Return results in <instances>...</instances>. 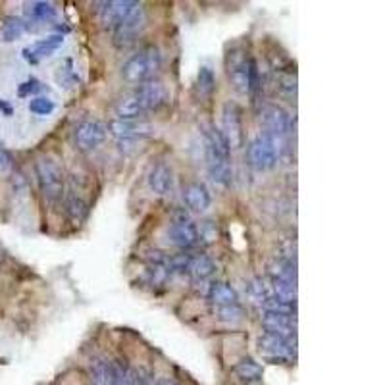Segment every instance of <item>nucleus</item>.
I'll use <instances>...</instances> for the list:
<instances>
[{"mask_svg":"<svg viewBox=\"0 0 385 385\" xmlns=\"http://www.w3.org/2000/svg\"><path fill=\"white\" fill-rule=\"evenodd\" d=\"M197 231H199V241L200 239H207L208 243H212L218 237V228H216L214 221H202L200 228H197Z\"/></svg>","mask_w":385,"mask_h":385,"instance_id":"nucleus-34","label":"nucleus"},{"mask_svg":"<svg viewBox=\"0 0 385 385\" xmlns=\"http://www.w3.org/2000/svg\"><path fill=\"white\" fill-rule=\"evenodd\" d=\"M214 316L226 324H239L245 318V310L241 305H226V307H216Z\"/></svg>","mask_w":385,"mask_h":385,"instance_id":"nucleus-28","label":"nucleus"},{"mask_svg":"<svg viewBox=\"0 0 385 385\" xmlns=\"http://www.w3.org/2000/svg\"><path fill=\"white\" fill-rule=\"evenodd\" d=\"M183 200H185L187 208L191 212H197V214H202L207 212L210 204H212V197H210V191L207 189L204 183L200 181H192L183 189Z\"/></svg>","mask_w":385,"mask_h":385,"instance_id":"nucleus-17","label":"nucleus"},{"mask_svg":"<svg viewBox=\"0 0 385 385\" xmlns=\"http://www.w3.org/2000/svg\"><path fill=\"white\" fill-rule=\"evenodd\" d=\"M87 212H89V207L87 202L79 199V197H70L68 199V214L72 216L73 221H83L87 218Z\"/></svg>","mask_w":385,"mask_h":385,"instance_id":"nucleus-31","label":"nucleus"},{"mask_svg":"<svg viewBox=\"0 0 385 385\" xmlns=\"http://www.w3.org/2000/svg\"><path fill=\"white\" fill-rule=\"evenodd\" d=\"M0 110H2V112H4L6 116L12 114V106H10V104H6L4 100H0Z\"/></svg>","mask_w":385,"mask_h":385,"instance_id":"nucleus-38","label":"nucleus"},{"mask_svg":"<svg viewBox=\"0 0 385 385\" xmlns=\"http://www.w3.org/2000/svg\"><path fill=\"white\" fill-rule=\"evenodd\" d=\"M250 299L255 300L257 305H264L266 300L270 299V286H266L262 279H252V283L249 286Z\"/></svg>","mask_w":385,"mask_h":385,"instance_id":"nucleus-30","label":"nucleus"},{"mask_svg":"<svg viewBox=\"0 0 385 385\" xmlns=\"http://www.w3.org/2000/svg\"><path fill=\"white\" fill-rule=\"evenodd\" d=\"M106 129L120 143L128 145L131 141H137L139 137L147 135L150 128L147 123H137L135 120H112L108 123Z\"/></svg>","mask_w":385,"mask_h":385,"instance_id":"nucleus-15","label":"nucleus"},{"mask_svg":"<svg viewBox=\"0 0 385 385\" xmlns=\"http://www.w3.org/2000/svg\"><path fill=\"white\" fill-rule=\"evenodd\" d=\"M160 385H181V384H178V381H171V379H166V381H162Z\"/></svg>","mask_w":385,"mask_h":385,"instance_id":"nucleus-39","label":"nucleus"},{"mask_svg":"<svg viewBox=\"0 0 385 385\" xmlns=\"http://www.w3.org/2000/svg\"><path fill=\"white\" fill-rule=\"evenodd\" d=\"M197 89H199L200 97H210V94L214 93L216 89V78L214 72L207 68V66H202L199 72V78H197Z\"/></svg>","mask_w":385,"mask_h":385,"instance_id":"nucleus-29","label":"nucleus"},{"mask_svg":"<svg viewBox=\"0 0 385 385\" xmlns=\"http://www.w3.org/2000/svg\"><path fill=\"white\" fill-rule=\"evenodd\" d=\"M64 43V37L62 35H52L49 39H43V41H39V43L31 44L28 49H23V58L31 62V64H37V62H41L43 58L50 56L54 50H58Z\"/></svg>","mask_w":385,"mask_h":385,"instance_id":"nucleus-19","label":"nucleus"},{"mask_svg":"<svg viewBox=\"0 0 385 385\" xmlns=\"http://www.w3.org/2000/svg\"><path fill=\"white\" fill-rule=\"evenodd\" d=\"M149 278H150V283H152L154 287L164 286L166 279L170 278L168 264H150L149 266Z\"/></svg>","mask_w":385,"mask_h":385,"instance_id":"nucleus-33","label":"nucleus"},{"mask_svg":"<svg viewBox=\"0 0 385 385\" xmlns=\"http://www.w3.org/2000/svg\"><path fill=\"white\" fill-rule=\"evenodd\" d=\"M189 274L197 281H204V279L212 278L216 274V262L207 255H200V257H192L191 264H189Z\"/></svg>","mask_w":385,"mask_h":385,"instance_id":"nucleus-22","label":"nucleus"},{"mask_svg":"<svg viewBox=\"0 0 385 385\" xmlns=\"http://www.w3.org/2000/svg\"><path fill=\"white\" fill-rule=\"evenodd\" d=\"M260 322L264 326L266 334L286 337V339H291L295 336V329H297L291 312H283V310H264Z\"/></svg>","mask_w":385,"mask_h":385,"instance_id":"nucleus-11","label":"nucleus"},{"mask_svg":"<svg viewBox=\"0 0 385 385\" xmlns=\"http://www.w3.org/2000/svg\"><path fill=\"white\" fill-rule=\"evenodd\" d=\"M54 102L50 99H47V97H37V99H33L31 102H29V110L33 112V114L37 116H49L54 112Z\"/></svg>","mask_w":385,"mask_h":385,"instance_id":"nucleus-32","label":"nucleus"},{"mask_svg":"<svg viewBox=\"0 0 385 385\" xmlns=\"http://www.w3.org/2000/svg\"><path fill=\"white\" fill-rule=\"evenodd\" d=\"M116 116H118V120H137L139 116L143 114V110H141V104H139V100L133 93L123 94L118 102H116Z\"/></svg>","mask_w":385,"mask_h":385,"instance_id":"nucleus-21","label":"nucleus"},{"mask_svg":"<svg viewBox=\"0 0 385 385\" xmlns=\"http://www.w3.org/2000/svg\"><path fill=\"white\" fill-rule=\"evenodd\" d=\"M258 347H260V353H264L266 357L276 358V360L295 358V343L291 339H286V337L264 334L258 339Z\"/></svg>","mask_w":385,"mask_h":385,"instance_id":"nucleus-13","label":"nucleus"},{"mask_svg":"<svg viewBox=\"0 0 385 385\" xmlns=\"http://www.w3.org/2000/svg\"><path fill=\"white\" fill-rule=\"evenodd\" d=\"M279 87L286 89L289 94H295V91H297V78H295L293 73L281 75V78H279Z\"/></svg>","mask_w":385,"mask_h":385,"instance_id":"nucleus-37","label":"nucleus"},{"mask_svg":"<svg viewBox=\"0 0 385 385\" xmlns=\"http://www.w3.org/2000/svg\"><path fill=\"white\" fill-rule=\"evenodd\" d=\"M221 135L228 141L229 150L241 149L245 145V128H243L241 108L236 102H226L221 112Z\"/></svg>","mask_w":385,"mask_h":385,"instance_id":"nucleus-6","label":"nucleus"},{"mask_svg":"<svg viewBox=\"0 0 385 385\" xmlns=\"http://www.w3.org/2000/svg\"><path fill=\"white\" fill-rule=\"evenodd\" d=\"M41 91V83L37 81V79H29V81H25V83H22L20 85V89H18V94L20 97H29V94H35Z\"/></svg>","mask_w":385,"mask_h":385,"instance_id":"nucleus-36","label":"nucleus"},{"mask_svg":"<svg viewBox=\"0 0 385 385\" xmlns=\"http://www.w3.org/2000/svg\"><path fill=\"white\" fill-rule=\"evenodd\" d=\"M28 31V28H25V22L23 20H20V18H6L4 20V23H2V28H0V37L4 39V41H16V39H20V37L23 35Z\"/></svg>","mask_w":385,"mask_h":385,"instance_id":"nucleus-27","label":"nucleus"},{"mask_svg":"<svg viewBox=\"0 0 385 385\" xmlns=\"http://www.w3.org/2000/svg\"><path fill=\"white\" fill-rule=\"evenodd\" d=\"M228 75L231 85L239 93H255L260 89V73H258L257 60L247 52H233L228 60Z\"/></svg>","mask_w":385,"mask_h":385,"instance_id":"nucleus-2","label":"nucleus"},{"mask_svg":"<svg viewBox=\"0 0 385 385\" xmlns=\"http://www.w3.org/2000/svg\"><path fill=\"white\" fill-rule=\"evenodd\" d=\"M208 297H210V300L214 302L216 307L239 305V295H237V291L229 286V283H224V281H216V283H212Z\"/></svg>","mask_w":385,"mask_h":385,"instance_id":"nucleus-20","label":"nucleus"},{"mask_svg":"<svg viewBox=\"0 0 385 385\" xmlns=\"http://www.w3.org/2000/svg\"><path fill=\"white\" fill-rule=\"evenodd\" d=\"M91 376L94 385H133V376L112 360H97L91 366Z\"/></svg>","mask_w":385,"mask_h":385,"instance_id":"nucleus-7","label":"nucleus"},{"mask_svg":"<svg viewBox=\"0 0 385 385\" xmlns=\"http://www.w3.org/2000/svg\"><path fill=\"white\" fill-rule=\"evenodd\" d=\"M35 173L43 197L50 202H56L64 195V171L56 160L43 157L37 160Z\"/></svg>","mask_w":385,"mask_h":385,"instance_id":"nucleus-4","label":"nucleus"},{"mask_svg":"<svg viewBox=\"0 0 385 385\" xmlns=\"http://www.w3.org/2000/svg\"><path fill=\"white\" fill-rule=\"evenodd\" d=\"M168 239L171 245H176L179 249H191L199 243V231L197 226L189 220H179L171 224L168 229Z\"/></svg>","mask_w":385,"mask_h":385,"instance_id":"nucleus-16","label":"nucleus"},{"mask_svg":"<svg viewBox=\"0 0 385 385\" xmlns=\"http://www.w3.org/2000/svg\"><path fill=\"white\" fill-rule=\"evenodd\" d=\"M108 129L104 123H100L97 120H87L83 123H79L75 129V145L81 150H93L99 145L104 143L106 139Z\"/></svg>","mask_w":385,"mask_h":385,"instance_id":"nucleus-12","label":"nucleus"},{"mask_svg":"<svg viewBox=\"0 0 385 385\" xmlns=\"http://www.w3.org/2000/svg\"><path fill=\"white\" fill-rule=\"evenodd\" d=\"M236 376L243 381H257L262 378V366L255 362L252 358H243L236 366Z\"/></svg>","mask_w":385,"mask_h":385,"instance_id":"nucleus-25","label":"nucleus"},{"mask_svg":"<svg viewBox=\"0 0 385 385\" xmlns=\"http://www.w3.org/2000/svg\"><path fill=\"white\" fill-rule=\"evenodd\" d=\"M99 6L100 22L108 28H116L123 20H128L129 16L135 14L141 4L133 0H110V2H100Z\"/></svg>","mask_w":385,"mask_h":385,"instance_id":"nucleus-8","label":"nucleus"},{"mask_svg":"<svg viewBox=\"0 0 385 385\" xmlns=\"http://www.w3.org/2000/svg\"><path fill=\"white\" fill-rule=\"evenodd\" d=\"M133 94L139 100L141 104V110L143 112H152V110H158V108L164 104L168 100V91H166V85L158 79H149L141 85H137V89L133 91Z\"/></svg>","mask_w":385,"mask_h":385,"instance_id":"nucleus-9","label":"nucleus"},{"mask_svg":"<svg viewBox=\"0 0 385 385\" xmlns=\"http://www.w3.org/2000/svg\"><path fill=\"white\" fill-rule=\"evenodd\" d=\"M28 16L33 20V22H52L54 16H56V8L52 2H31L25 8Z\"/></svg>","mask_w":385,"mask_h":385,"instance_id":"nucleus-24","label":"nucleus"},{"mask_svg":"<svg viewBox=\"0 0 385 385\" xmlns=\"http://www.w3.org/2000/svg\"><path fill=\"white\" fill-rule=\"evenodd\" d=\"M260 121L264 126V133L271 137H278V139H283L289 133V129H291L289 114L278 104H266L262 108V112H260Z\"/></svg>","mask_w":385,"mask_h":385,"instance_id":"nucleus-10","label":"nucleus"},{"mask_svg":"<svg viewBox=\"0 0 385 385\" xmlns=\"http://www.w3.org/2000/svg\"><path fill=\"white\" fill-rule=\"evenodd\" d=\"M12 170H14V158L8 150L0 147V176H8L12 173Z\"/></svg>","mask_w":385,"mask_h":385,"instance_id":"nucleus-35","label":"nucleus"},{"mask_svg":"<svg viewBox=\"0 0 385 385\" xmlns=\"http://www.w3.org/2000/svg\"><path fill=\"white\" fill-rule=\"evenodd\" d=\"M279 149H281V139L268 135V133H260L257 139L250 141L249 149H247L250 168H255L257 171L271 170L278 164Z\"/></svg>","mask_w":385,"mask_h":385,"instance_id":"nucleus-5","label":"nucleus"},{"mask_svg":"<svg viewBox=\"0 0 385 385\" xmlns=\"http://www.w3.org/2000/svg\"><path fill=\"white\" fill-rule=\"evenodd\" d=\"M145 23H147V16H145V10L143 6H141L139 10H137L135 14H131L128 20H123L120 25H116L114 28L116 43H120V44L133 43L137 37L141 35Z\"/></svg>","mask_w":385,"mask_h":385,"instance_id":"nucleus-14","label":"nucleus"},{"mask_svg":"<svg viewBox=\"0 0 385 385\" xmlns=\"http://www.w3.org/2000/svg\"><path fill=\"white\" fill-rule=\"evenodd\" d=\"M271 279H279V281H291L295 283L297 279V271H295V264L291 260H274L270 264Z\"/></svg>","mask_w":385,"mask_h":385,"instance_id":"nucleus-26","label":"nucleus"},{"mask_svg":"<svg viewBox=\"0 0 385 385\" xmlns=\"http://www.w3.org/2000/svg\"><path fill=\"white\" fill-rule=\"evenodd\" d=\"M162 66V54L157 47H147L139 50L137 54L129 58L128 62L121 68V78L131 85H141L145 81L152 79V75L158 72Z\"/></svg>","mask_w":385,"mask_h":385,"instance_id":"nucleus-3","label":"nucleus"},{"mask_svg":"<svg viewBox=\"0 0 385 385\" xmlns=\"http://www.w3.org/2000/svg\"><path fill=\"white\" fill-rule=\"evenodd\" d=\"M149 187L150 191L157 192L160 197L170 195L173 189V170L170 164L166 162H158L152 166V170L149 173Z\"/></svg>","mask_w":385,"mask_h":385,"instance_id":"nucleus-18","label":"nucleus"},{"mask_svg":"<svg viewBox=\"0 0 385 385\" xmlns=\"http://www.w3.org/2000/svg\"><path fill=\"white\" fill-rule=\"evenodd\" d=\"M271 297L279 300L281 305L286 307H293L295 300H297V286L291 281H279V279H271L270 286Z\"/></svg>","mask_w":385,"mask_h":385,"instance_id":"nucleus-23","label":"nucleus"},{"mask_svg":"<svg viewBox=\"0 0 385 385\" xmlns=\"http://www.w3.org/2000/svg\"><path fill=\"white\" fill-rule=\"evenodd\" d=\"M207 168L208 176L214 181V185L221 187V189H228L231 185V178H233V171H231V160L229 154L231 150L228 147V141L224 139L220 129L210 128L207 131Z\"/></svg>","mask_w":385,"mask_h":385,"instance_id":"nucleus-1","label":"nucleus"}]
</instances>
